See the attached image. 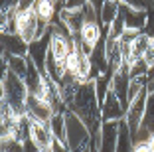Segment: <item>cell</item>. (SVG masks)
<instances>
[{
    "label": "cell",
    "mask_w": 154,
    "mask_h": 152,
    "mask_svg": "<svg viewBox=\"0 0 154 152\" xmlns=\"http://www.w3.org/2000/svg\"><path fill=\"white\" fill-rule=\"evenodd\" d=\"M85 4H89V0H65L63 8H67V10H79V8H83Z\"/></svg>",
    "instance_id": "24"
},
{
    "label": "cell",
    "mask_w": 154,
    "mask_h": 152,
    "mask_svg": "<svg viewBox=\"0 0 154 152\" xmlns=\"http://www.w3.org/2000/svg\"><path fill=\"white\" fill-rule=\"evenodd\" d=\"M146 91H148V97H146V111H144V119H142L140 126L150 132H154V79L148 81L146 85Z\"/></svg>",
    "instance_id": "18"
},
{
    "label": "cell",
    "mask_w": 154,
    "mask_h": 152,
    "mask_svg": "<svg viewBox=\"0 0 154 152\" xmlns=\"http://www.w3.org/2000/svg\"><path fill=\"white\" fill-rule=\"evenodd\" d=\"M59 20L65 24V26L71 30L73 36H79V32L83 30V26H85V14H83V8L79 10H67V8H61L59 10Z\"/></svg>",
    "instance_id": "14"
},
{
    "label": "cell",
    "mask_w": 154,
    "mask_h": 152,
    "mask_svg": "<svg viewBox=\"0 0 154 152\" xmlns=\"http://www.w3.org/2000/svg\"><path fill=\"white\" fill-rule=\"evenodd\" d=\"M119 2H122V4H128V6H132V8H138V10H148V8H146V2H144V0H119Z\"/></svg>",
    "instance_id": "25"
},
{
    "label": "cell",
    "mask_w": 154,
    "mask_h": 152,
    "mask_svg": "<svg viewBox=\"0 0 154 152\" xmlns=\"http://www.w3.org/2000/svg\"><path fill=\"white\" fill-rule=\"evenodd\" d=\"M146 97H148V91H142L138 97H134L128 103L127 107V116H125V123H127V126L131 129V132L134 134L136 130H138V126H140L142 119H144V111H146Z\"/></svg>",
    "instance_id": "7"
},
{
    "label": "cell",
    "mask_w": 154,
    "mask_h": 152,
    "mask_svg": "<svg viewBox=\"0 0 154 152\" xmlns=\"http://www.w3.org/2000/svg\"><path fill=\"white\" fill-rule=\"evenodd\" d=\"M142 59H144V61L148 63L150 69H154V40H152V44H150V49L146 51V55H144Z\"/></svg>",
    "instance_id": "26"
},
{
    "label": "cell",
    "mask_w": 154,
    "mask_h": 152,
    "mask_svg": "<svg viewBox=\"0 0 154 152\" xmlns=\"http://www.w3.org/2000/svg\"><path fill=\"white\" fill-rule=\"evenodd\" d=\"M0 40H2V55H28L30 44H26L18 34L2 32Z\"/></svg>",
    "instance_id": "13"
},
{
    "label": "cell",
    "mask_w": 154,
    "mask_h": 152,
    "mask_svg": "<svg viewBox=\"0 0 154 152\" xmlns=\"http://www.w3.org/2000/svg\"><path fill=\"white\" fill-rule=\"evenodd\" d=\"M54 152H71V150L67 148V144H63V142H55Z\"/></svg>",
    "instance_id": "28"
},
{
    "label": "cell",
    "mask_w": 154,
    "mask_h": 152,
    "mask_svg": "<svg viewBox=\"0 0 154 152\" xmlns=\"http://www.w3.org/2000/svg\"><path fill=\"white\" fill-rule=\"evenodd\" d=\"M132 150H134V136H132L131 129L127 126V123L121 121V126H119L117 152H132Z\"/></svg>",
    "instance_id": "20"
},
{
    "label": "cell",
    "mask_w": 154,
    "mask_h": 152,
    "mask_svg": "<svg viewBox=\"0 0 154 152\" xmlns=\"http://www.w3.org/2000/svg\"><path fill=\"white\" fill-rule=\"evenodd\" d=\"M50 42H51V34H50V30H48V34H45L44 38L32 42L30 48H28V59H30L44 75H45V65H48V55H50Z\"/></svg>",
    "instance_id": "6"
},
{
    "label": "cell",
    "mask_w": 154,
    "mask_h": 152,
    "mask_svg": "<svg viewBox=\"0 0 154 152\" xmlns=\"http://www.w3.org/2000/svg\"><path fill=\"white\" fill-rule=\"evenodd\" d=\"M121 12L125 16V28L127 30H134V32L144 30L146 18H148V10H138V8H132V6L121 2Z\"/></svg>",
    "instance_id": "12"
},
{
    "label": "cell",
    "mask_w": 154,
    "mask_h": 152,
    "mask_svg": "<svg viewBox=\"0 0 154 152\" xmlns=\"http://www.w3.org/2000/svg\"><path fill=\"white\" fill-rule=\"evenodd\" d=\"M105 2H107V0H89V4L97 10V14L101 12V8H103V4H105Z\"/></svg>",
    "instance_id": "27"
},
{
    "label": "cell",
    "mask_w": 154,
    "mask_h": 152,
    "mask_svg": "<svg viewBox=\"0 0 154 152\" xmlns=\"http://www.w3.org/2000/svg\"><path fill=\"white\" fill-rule=\"evenodd\" d=\"M2 61L6 63V67H8L10 73L22 77V79L28 75V67H30L28 55H2Z\"/></svg>",
    "instance_id": "15"
},
{
    "label": "cell",
    "mask_w": 154,
    "mask_h": 152,
    "mask_svg": "<svg viewBox=\"0 0 154 152\" xmlns=\"http://www.w3.org/2000/svg\"><path fill=\"white\" fill-rule=\"evenodd\" d=\"M48 30H50V24L42 22L34 8H26V10L16 12V34L26 44H32V42L44 38L48 34Z\"/></svg>",
    "instance_id": "4"
},
{
    "label": "cell",
    "mask_w": 154,
    "mask_h": 152,
    "mask_svg": "<svg viewBox=\"0 0 154 152\" xmlns=\"http://www.w3.org/2000/svg\"><path fill=\"white\" fill-rule=\"evenodd\" d=\"M101 116H103V123H109V121H125L127 116V107L121 103V99L109 91L105 101L101 103Z\"/></svg>",
    "instance_id": "9"
},
{
    "label": "cell",
    "mask_w": 154,
    "mask_h": 152,
    "mask_svg": "<svg viewBox=\"0 0 154 152\" xmlns=\"http://www.w3.org/2000/svg\"><path fill=\"white\" fill-rule=\"evenodd\" d=\"M2 152H26V142L18 138H6L2 140Z\"/></svg>",
    "instance_id": "22"
},
{
    "label": "cell",
    "mask_w": 154,
    "mask_h": 152,
    "mask_svg": "<svg viewBox=\"0 0 154 152\" xmlns=\"http://www.w3.org/2000/svg\"><path fill=\"white\" fill-rule=\"evenodd\" d=\"M36 10L38 18L45 24H51V20L55 18V10H57V2L55 0H36L32 6Z\"/></svg>",
    "instance_id": "17"
},
{
    "label": "cell",
    "mask_w": 154,
    "mask_h": 152,
    "mask_svg": "<svg viewBox=\"0 0 154 152\" xmlns=\"http://www.w3.org/2000/svg\"><path fill=\"white\" fill-rule=\"evenodd\" d=\"M146 34L148 38H152L154 40V8H150L148 10V18H146V26H144V30H142Z\"/></svg>",
    "instance_id": "23"
},
{
    "label": "cell",
    "mask_w": 154,
    "mask_h": 152,
    "mask_svg": "<svg viewBox=\"0 0 154 152\" xmlns=\"http://www.w3.org/2000/svg\"><path fill=\"white\" fill-rule=\"evenodd\" d=\"M65 115V144L71 152H83L89 148L91 140H93V134L87 129V125L67 109L63 113Z\"/></svg>",
    "instance_id": "3"
},
{
    "label": "cell",
    "mask_w": 154,
    "mask_h": 152,
    "mask_svg": "<svg viewBox=\"0 0 154 152\" xmlns=\"http://www.w3.org/2000/svg\"><path fill=\"white\" fill-rule=\"evenodd\" d=\"M48 125H50V130L55 136V140L65 144V115L63 113H55V115L50 119Z\"/></svg>",
    "instance_id": "21"
},
{
    "label": "cell",
    "mask_w": 154,
    "mask_h": 152,
    "mask_svg": "<svg viewBox=\"0 0 154 152\" xmlns=\"http://www.w3.org/2000/svg\"><path fill=\"white\" fill-rule=\"evenodd\" d=\"M79 40L85 42L87 45H91V48H95L97 44L101 42V38H103V26H99V22H89L83 26V30L79 32Z\"/></svg>",
    "instance_id": "16"
},
{
    "label": "cell",
    "mask_w": 154,
    "mask_h": 152,
    "mask_svg": "<svg viewBox=\"0 0 154 152\" xmlns=\"http://www.w3.org/2000/svg\"><path fill=\"white\" fill-rule=\"evenodd\" d=\"M119 126H121V121H109V123H103V125H101L99 152H117Z\"/></svg>",
    "instance_id": "11"
},
{
    "label": "cell",
    "mask_w": 154,
    "mask_h": 152,
    "mask_svg": "<svg viewBox=\"0 0 154 152\" xmlns=\"http://www.w3.org/2000/svg\"><path fill=\"white\" fill-rule=\"evenodd\" d=\"M67 109L71 113H75L85 123L93 136H99L101 125H103V116H101V103H99V99H97L93 81H87V83L79 85V89H77L75 97L71 99V103L67 105Z\"/></svg>",
    "instance_id": "1"
},
{
    "label": "cell",
    "mask_w": 154,
    "mask_h": 152,
    "mask_svg": "<svg viewBox=\"0 0 154 152\" xmlns=\"http://www.w3.org/2000/svg\"><path fill=\"white\" fill-rule=\"evenodd\" d=\"M0 87H2V101L8 103L10 109L18 116H28L26 115V101H28V97H30V91H28L26 81H24L22 77L6 71L4 75H2Z\"/></svg>",
    "instance_id": "2"
},
{
    "label": "cell",
    "mask_w": 154,
    "mask_h": 152,
    "mask_svg": "<svg viewBox=\"0 0 154 152\" xmlns=\"http://www.w3.org/2000/svg\"><path fill=\"white\" fill-rule=\"evenodd\" d=\"M26 115L32 119V121H40V123H50V119L55 115V111L51 109V105L44 99H40L38 95L28 97L26 101Z\"/></svg>",
    "instance_id": "8"
},
{
    "label": "cell",
    "mask_w": 154,
    "mask_h": 152,
    "mask_svg": "<svg viewBox=\"0 0 154 152\" xmlns=\"http://www.w3.org/2000/svg\"><path fill=\"white\" fill-rule=\"evenodd\" d=\"M65 69L69 73L75 75V79L79 83H87L91 81V73H93V67H91V59L87 54L75 49L67 55V61H65Z\"/></svg>",
    "instance_id": "5"
},
{
    "label": "cell",
    "mask_w": 154,
    "mask_h": 152,
    "mask_svg": "<svg viewBox=\"0 0 154 152\" xmlns=\"http://www.w3.org/2000/svg\"><path fill=\"white\" fill-rule=\"evenodd\" d=\"M119 10H121V2L119 0H107L103 4V8H101V12H99V24L111 28V24L119 16Z\"/></svg>",
    "instance_id": "19"
},
{
    "label": "cell",
    "mask_w": 154,
    "mask_h": 152,
    "mask_svg": "<svg viewBox=\"0 0 154 152\" xmlns=\"http://www.w3.org/2000/svg\"><path fill=\"white\" fill-rule=\"evenodd\" d=\"M131 83H132V77H131V71H128L127 65H122L121 69H117L113 73L111 91L121 99V103L125 107H128V89H131Z\"/></svg>",
    "instance_id": "10"
}]
</instances>
